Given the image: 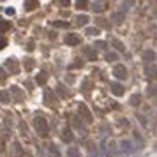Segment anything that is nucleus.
Listing matches in <instances>:
<instances>
[{
  "label": "nucleus",
  "instance_id": "20",
  "mask_svg": "<svg viewBox=\"0 0 157 157\" xmlns=\"http://www.w3.org/2000/svg\"><path fill=\"white\" fill-rule=\"evenodd\" d=\"M0 101H2V103H7V101H9V92H7V90H4V92L0 94Z\"/></svg>",
  "mask_w": 157,
  "mask_h": 157
},
{
  "label": "nucleus",
  "instance_id": "15",
  "mask_svg": "<svg viewBox=\"0 0 157 157\" xmlns=\"http://www.w3.org/2000/svg\"><path fill=\"white\" fill-rule=\"evenodd\" d=\"M111 42H113V46H115V48L118 50V51H124V50H126V46H124L122 42H118L116 39H111Z\"/></svg>",
  "mask_w": 157,
  "mask_h": 157
},
{
  "label": "nucleus",
  "instance_id": "28",
  "mask_svg": "<svg viewBox=\"0 0 157 157\" xmlns=\"http://www.w3.org/2000/svg\"><path fill=\"white\" fill-rule=\"evenodd\" d=\"M69 155H71V157H78V148H71V150H69Z\"/></svg>",
  "mask_w": 157,
  "mask_h": 157
},
{
  "label": "nucleus",
  "instance_id": "27",
  "mask_svg": "<svg viewBox=\"0 0 157 157\" xmlns=\"http://www.w3.org/2000/svg\"><path fill=\"white\" fill-rule=\"evenodd\" d=\"M90 87H92V83H90V81H88V80H85V85H83L85 92H88V90H90Z\"/></svg>",
  "mask_w": 157,
  "mask_h": 157
},
{
  "label": "nucleus",
  "instance_id": "6",
  "mask_svg": "<svg viewBox=\"0 0 157 157\" xmlns=\"http://www.w3.org/2000/svg\"><path fill=\"white\" fill-rule=\"evenodd\" d=\"M111 92H113L115 95H122V94H124V87L118 85V83H113V85H111Z\"/></svg>",
  "mask_w": 157,
  "mask_h": 157
},
{
  "label": "nucleus",
  "instance_id": "2",
  "mask_svg": "<svg viewBox=\"0 0 157 157\" xmlns=\"http://www.w3.org/2000/svg\"><path fill=\"white\" fill-rule=\"evenodd\" d=\"M113 76H116L118 80H126L127 78V69L122 65V64H118L115 69H113Z\"/></svg>",
  "mask_w": 157,
  "mask_h": 157
},
{
  "label": "nucleus",
  "instance_id": "26",
  "mask_svg": "<svg viewBox=\"0 0 157 157\" xmlns=\"http://www.w3.org/2000/svg\"><path fill=\"white\" fill-rule=\"evenodd\" d=\"M154 58H155V55H154L152 51H147V53H145V60H154Z\"/></svg>",
  "mask_w": 157,
  "mask_h": 157
},
{
  "label": "nucleus",
  "instance_id": "4",
  "mask_svg": "<svg viewBox=\"0 0 157 157\" xmlns=\"http://www.w3.org/2000/svg\"><path fill=\"white\" fill-rule=\"evenodd\" d=\"M44 103L48 106H51V108H55L57 106V99H55V95L51 94V92H46V97H44Z\"/></svg>",
  "mask_w": 157,
  "mask_h": 157
},
{
  "label": "nucleus",
  "instance_id": "14",
  "mask_svg": "<svg viewBox=\"0 0 157 157\" xmlns=\"http://www.w3.org/2000/svg\"><path fill=\"white\" fill-rule=\"evenodd\" d=\"M62 138L65 139V141H73V134H71V129H64Z\"/></svg>",
  "mask_w": 157,
  "mask_h": 157
},
{
  "label": "nucleus",
  "instance_id": "5",
  "mask_svg": "<svg viewBox=\"0 0 157 157\" xmlns=\"http://www.w3.org/2000/svg\"><path fill=\"white\" fill-rule=\"evenodd\" d=\"M5 67L9 69L11 73H18V64H16V60H12V58H9L5 62Z\"/></svg>",
  "mask_w": 157,
  "mask_h": 157
},
{
  "label": "nucleus",
  "instance_id": "22",
  "mask_svg": "<svg viewBox=\"0 0 157 157\" xmlns=\"http://www.w3.org/2000/svg\"><path fill=\"white\" fill-rule=\"evenodd\" d=\"M148 95H154V97L157 95V87L155 85H150V87H148Z\"/></svg>",
  "mask_w": 157,
  "mask_h": 157
},
{
  "label": "nucleus",
  "instance_id": "17",
  "mask_svg": "<svg viewBox=\"0 0 157 157\" xmlns=\"http://www.w3.org/2000/svg\"><path fill=\"white\" fill-rule=\"evenodd\" d=\"M34 65H35V64H34L32 58H27V60H25V69H27V71H32V69H34Z\"/></svg>",
  "mask_w": 157,
  "mask_h": 157
},
{
  "label": "nucleus",
  "instance_id": "19",
  "mask_svg": "<svg viewBox=\"0 0 157 157\" xmlns=\"http://www.w3.org/2000/svg\"><path fill=\"white\" fill-rule=\"evenodd\" d=\"M139 103H141L139 95H132V97H131V104L132 106H139Z\"/></svg>",
  "mask_w": 157,
  "mask_h": 157
},
{
  "label": "nucleus",
  "instance_id": "11",
  "mask_svg": "<svg viewBox=\"0 0 157 157\" xmlns=\"http://www.w3.org/2000/svg\"><path fill=\"white\" fill-rule=\"evenodd\" d=\"M94 9L97 11V12H101V11L106 9V4L103 2V0H97V2H95V5H94Z\"/></svg>",
  "mask_w": 157,
  "mask_h": 157
},
{
  "label": "nucleus",
  "instance_id": "30",
  "mask_svg": "<svg viewBox=\"0 0 157 157\" xmlns=\"http://www.w3.org/2000/svg\"><path fill=\"white\" fill-rule=\"evenodd\" d=\"M106 58H108V60H115L116 55H115V53H108V55H106Z\"/></svg>",
  "mask_w": 157,
  "mask_h": 157
},
{
  "label": "nucleus",
  "instance_id": "12",
  "mask_svg": "<svg viewBox=\"0 0 157 157\" xmlns=\"http://www.w3.org/2000/svg\"><path fill=\"white\" fill-rule=\"evenodd\" d=\"M97 25H99V27H104V28H110V27H111V23H110V21H106L104 18H97Z\"/></svg>",
  "mask_w": 157,
  "mask_h": 157
},
{
  "label": "nucleus",
  "instance_id": "32",
  "mask_svg": "<svg viewBox=\"0 0 157 157\" xmlns=\"http://www.w3.org/2000/svg\"><path fill=\"white\" fill-rule=\"evenodd\" d=\"M58 2H60V4H62L64 7H67V5H69V0H58Z\"/></svg>",
  "mask_w": 157,
  "mask_h": 157
},
{
  "label": "nucleus",
  "instance_id": "9",
  "mask_svg": "<svg viewBox=\"0 0 157 157\" xmlns=\"http://www.w3.org/2000/svg\"><path fill=\"white\" fill-rule=\"evenodd\" d=\"M37 4H39L37 0H27V2H25V9H27V11L35 9V7H37Z\"/></svg>",
  "mask_w": 157,
  "mask_h": 157
},
{
  "label": "nucleus",
  "instance_id": "25",
  "mask_svg": "<svg viewBox=\"0 0 157 157\" xmlns=\"http://www.w3.org/2000/svg\"><path fill=\"white\" fill-rule=\"evenodd\" d=\"M87 34L88 35H99V28L95 27V28H87Z\"/></svg>",
  "mask_w": 157,
  "mask_h": 157
},
{
  "label": "nucleus",
  "instance_id": "16",
  "mask_svg": "<svg viewBox=\"0 0 157 157\" xmlns=\"http://www.w3.org/2000/svg\"><path fill=\"white\" fill-rule=\"evenodd\" d=\"M76 7H78V9H87V7H88V0H78Z\"/></svg>",
  "mask_w": 157,
  "mask_h": 157
},
{
  "label": "nucleus",
  "instance_id": "23",
  "mask_svg": "<svg viewBox=\"0 0 157 157\" xmlns=\"http://www.w3.org/2000/svg\"><path fill=\"white\" fill-rule=\"evenodd\" d=\"M9 27H11V23H7V21H0V34L4 30H7Z\"/></svg>",
  "mask_w": 157,
  "mask_h": 157
},
{
  "label": "nucleus",
  "instance_id": "10",
  "mask_svg": "<svg viewBox=\"0 0 157 157\" xmlns=\"http://www.w3.org/2000/svg\"><path fill=\"white\" fill-rule=\"evenodd\" d=\"M83 51H85V55H87V57H88L90 60H95V58H97V53L92 51L90 48H83Z\"/></svg>",
  "mask_w": 157,
  "mask_h": 157
},
{
  "label": "nucleus",
  "instance_id": "3",
  "mask_svg": "<svg viewBox=\"0 0 157 157\" xmlns=\"http://www.w3.org/2000/svg\"><path fill=\"white\" fill-rule=\"evenodd\" d=\"M65 42L71 44V46H76V44L81 42V39H80V35H76V34H67V35H65Z\"/></svg>",
  "mask_w": 157,
  "mask_h": 157
},
{
  "label": "nucleus",
  "instance_id": "24",
  "mask_svg": "<svg viewBox=\"0 0 157 157\" xmlns=\"http://www.w3.org/2000/svg\"><path fill=\"white\" fill-rule=\"evenodd\" d=\"M87 21H88L87 16H78V21H76V23H78V25H87Z\"/></svg>",
  "mask_w": 157,
  "mask_h": 157
},
{
  "label": "nucleus",
  "instance_id": "1",
  "mask_svg": "<svg viewBox=\"0 0 157 157\" xmlns=\"http://www.w3.org/2000/svg\"><path fill=\"white\" fill-rule=\"evenodd\" d=\"M34 126H35L37 132H39L42 138L48 136L50 129H48V122H46V118H44V116H35V120H34Z\"/></svg>",
  "mask_w": 157,
  "mask_h": 157
},
{
  "label": "nucleus",
  "instance_id": "29",
  "mask_svg": "<svg viewBox=\"0 0 157 157\" xmlns=\"http://www.w3.org/2000/svg\"><path fill=\"white\" fill-rule=\"evenodd\" d=\"M113 20H115V23H120L122 21V14H113Z\"/></svg>",
  "mask_w": 157,
  "mask_h": 157
},
{
  "label": "nucleus",
  "instance_id": "7",
  "mask_svg": "<svg viewBox=\"0 0 157 157\" xmlns=\"http://www.w3.org/2000/svg\"><path fill=\"white\" fill-rule=\"evenodd\" d=\"M147 74L150 78H155L157 80V65H147Z\"/></svg>",
  "mask_w": 157,
  "mask_h": 157
},
{
  "label": "nucleus",
  "instance_id": "8",
  "mask_svg": "<svg viewBox=\"0 0 157 157\" xmlns=\"http://www.w3.org/2000/svg\"><path fill=\"white\" fill-rule=\"evenodd\" d=\"M80 113H83V116H85V120H87V122H92V115L88 113V110H87L83 104L80 106Z\"/></svg>",
  "mask_w": 157,
  "mask_h": 157
},
{
  "label": "nucleus",
  "instance_id": "21",
  "mask_svg": "<svg viewBox=\"0 0 157 157\" xmlns=\"http://www.w3.org/2000/svg\"><path fill=\"white\" fill-rule=\"evenodd\" d=\"M46 80H48V78H46V73H41L39 76H37V83H41V85L46 83Z\"/></svg>",
  "mask_w": 157,
  "mask_h": 157
},
{
  "label": "nucleus",
  "instance_id": "33",
  "mask_svg": "<svg viewBox=\"0 0 157 157\" xmlns=\"http://www.w3.org/2000/svg\"><path fill=\"white\" fill-rule=\"evenodd\" d=\"M5 46V39H0V48H4Z\"/></svg>",
  "mask_w": 157,
  "mask_h": 157
},
{
  "label": "nucleus",
  "instance_id": "18",
  "mask_svg": "<svg viewBox=\"0 0 157 157\" xmlns=\"http://www.w3.org/2000/svg\"><path fill=\"white\" fill-rule=\"evenodd\" d=\"M53 27H58V28H67V27H69V23H65V21H53Z\"/></svg>",
  "mask_w": 157,
  "mask_h": 157
},
{
  "label": "nucleus",
  "instance_id": "31",
  "mask_svg": "<svg viewBox=\"0 0 157 157\" xmlns=\"http://www.w3.org/2000/svg\"><path fill=\"white\" fill-rule=\"evenodd\" d=\"M2 80H5V71H4V69H0V81H2Z\"/></svg>",
  "mask_w": 157,
  "mask_h": 157
},
{
  "label": "nucleus",
  "instance_id": "13",
  "mask_svg": "<svg viewBox=\"0 0 157 157\" xmlns=\"http://www.w3.org/2000/svg\"><path fill=\"white\" fill-rule=\"evenodd\" d=\"M11 92L14 94V97H16L18 101H21V99H23V94H21V90L18 88V87H12V88H11Z\"/></svg>",
  "mask_w": 157,
  "mask_h": 157
}]
</instances>
